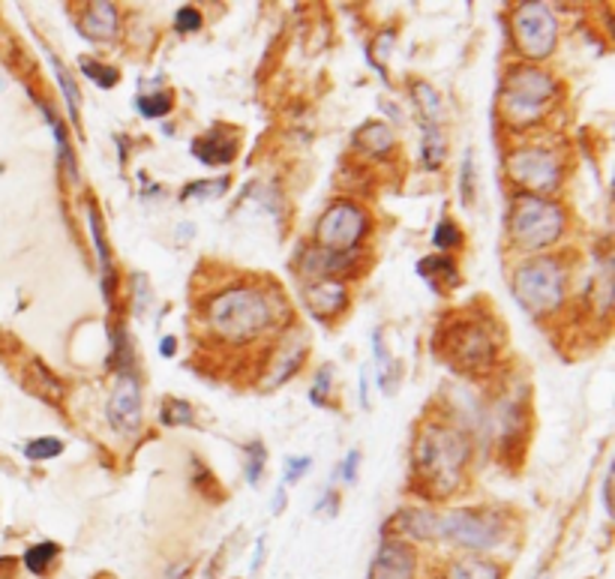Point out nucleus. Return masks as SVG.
<instances>
[{
  "label": "nucleus",
  "mask_w": 615,
  "mask_h": 579,
  "mask_svg": "<svg viewBox=\"0 0 615 579\" xmlns=\"http://www.w3.org/2000/svg\"><path fill=\"white\" fill-rule=\"evenodd\" d=\"M462 178H459V186H462V202L471 205L474 202V154H466L462 157V171H459Z\"/></svg>",
  "instance_id": "nucleus-33"
},
{
  "label": "nucleus",
  "mask_w": 615,
  "mask_h": 579,
  "mask_svg": "<svg viewBox=\"0 0 615 579\" xmlns=\"http://www.w3.org/2000/svg\"><path fill=\"white\" fill-rule=\"evenodd\" d=\"M435 349L445 361L454 363V370L471 375L490 373L498 358L493 327L481 318H471V315L445 322L435 337Z\"/></svg>",
  "instance_id": "nucleus-5"
},
{
  "label": "nucleus",
  "mask_w": 615,
  "mask_h": 579,
  "mask_svg": "<svg viewBox=\"0 0 615 579\" xmlns=\"http://www.w3.org/2000/svg\"><path fill=\"white\" fill-rule=\"evenodd\" d=\"M87 226H91V238L97 246L99 255V279H102V298L111 303V291H114V265L109 258V243H106V231H102V219H99L97 205H87Z\"/></svg>",
  "instance_id": "nucleus-18"
},
{
  "label": "nucleus",
  "mask_w": 615,
  "mask_h": 579,
  "mask_svg": "<svg viewBox=\"0 0 615 579\" xmlns=\"http://www.w3.org/2000/svg\"><path fill=\"white\" fill-rule=\"evenodd\" d=\"M193 154L202 159L205 166H229L231 159L238 157V142H234V135H231L229 130L214 126L210 133L195 138Z\"/></svg>",
  "instance_id": "nucleus-14"
},
{
  "label": "nucleus",
  "mask_w": 615,
  "mask_h": 579,
  "mask_svg": "<svg viewBox=\"0 0 615 579\" xmlns=\"http://www.w3.org/2000/svg\"><path fill=\"white\" fill-rule=\"evenodd\" d=\"M555 94H558V87H555L550 73H543L531 63L514 67L505 75V85H502V94H498L502 121L507 126H514V130L534 126L543 118V111L553 106Z\"/></svg>",
  "instance_id": "nucleus-4"
},
{
  "label": "nucleus",
  "mask_w": 615,
  "mask_h": 579,
  "mask_svg": "<svg viewBox=\"0 0 615 579\" xmlns=\"http://www.w3.org/2000/svg\"><path fill=\"white\" fill-rule=\"evenodd\" d=\"M286 483H279L277 486V493H274V502H270V514H282L286 510Z\"/></svg>",
  "instance_id": "nucleus-40"
},
{
  "label": "nucleus",
  "mask_w": 615,
  "mask_h": 579,
  "mask_svg": "<svg viewBox=\"0 0 615 579\" xmlns=\"http://www.w3.org/2000/svg\"><path fill=\"white\" fill-rule=\"evenodd\" d=\"M346 306H349V294H346V289H342L339 282H334V279H330V282H315V286L306 289V310H310L315 318H322V322L339 315Z\"/></svg>",
  "instance_id": "nucleus-15"
},
{
  "label": "nucleus",
  "mask_w": 615,
  "mask_h": 579,
  "mask_svg": "<svg viewBox=\"0 0 615 579\" xmlns=\"http://www.w3.org/2000/svg\"><path fill=\"white\" fill-rule=\"evenodd\" d=\"M82 73L94 82L97 87H114L118 85V70L109 67V63L99 61H82Z\"/></svg>",
  "instance_id": "nucleus-30"
},
{
  "label": "nucleus",
  "mask_w": 615,
  "mask_h": 579,
  "mask_svg": "<svg viewBox=\"0 0 615 579\" xmlns=\"http://www.w3.org/2000/svg\"><path fill=\"white\" fill-rule=\"evenodd\" d=\"M327 387H330V370H322V373L315 375L313 394H310V399H313L315 406H325V394H327Z\"/></svg>",
  "instance_id": "nucleus-37"
},
{
  "label": "nucleus",
  "mask_w": 615,
  "mask_h": 579,
  "mask_svg": "<svg viewBox=\"0 0 615 579\" xmlns=\"http://www.w3.org/2000/svg\"><path fill=\"white\" fill-rule=\"evenodd\" d=\"M39 111L46 114V121H49L51 133H55V142H58V154H61V162L67 166V174L79 181V169H75V157H73V147H70V138L63 133V123L55 118V111L49 109V102H37Z\"/></svg>",
  "instance_id": "nucleus-23"
},
{
  "label": "nucleus",
  "mask_w": 615,
  "mask_h": 579,
  "mask_svg": "<svg viewBox=\"0 0 615 579\" xmlns=\"http://www.w3.org/2000/svg\"><path fill=\"white\" fill-rule=\"evenodd\" d=\"M61 454H63V442L61 438H51V435H46V438H34V442L25 447V457L31 459V462H49V459L61 457Z\"/></svg>",
  "instance_id": "nucleus-27"
},
{
  "label": "nucleus",
  "mask_w": 615,
  "mask_h": 579,
  "mask_svg": "<svg viewBox=\"0 0 615 579\" xmlns=\"http://www.w3.org/2000/svg\"><path fill=\"white\" fill-rule=\"evenodd\" d=\"M351 145L363 150V154H370V157H390L397 150V135L387 123H363L361 130L354 133V138H351Z\"/></svg>",
  "instance_id": "nucleus-17"
},
{
  "label": "nucleus",
  "mask_w": 615,
  "mask_h": 579,
  "mask_svg": "<svg viewBox=\"0 0 615 579\" xmlns=\"http://www.w3.org/2000/svg\"><path fill=\"white\" fill-rule=\"evenodd\" d=\"M265 553H267V538L262 534V538H258V543H255L253 565H250V570H253V574H258V570H262V565H265Z\"/></svg>",
  "instance_id": "nucleus-39"
},
{
  "label": "nucleus",
  "mask_w": 615,
  "mask_h": 579,
  "mask_svg": "<svg viewBox=\"0 0 615 579\" xmlns=\"http://www.w3.org/2000/svg\"><path fill=\"white\" fill-rule=\"evenodd\" d=\"M171 99L174 97H171L169 91H162V94H142V97L135 99V109L142 111L145 118H166L171 106H174Z\"/></svg>",
  "instance_id": "nucleus-26"
},
{
  "label": "nucleus",
  "mask_w": 615,
  "mask_h": 579,
  "mask_svg": "<svg viewBox=\"0 0 615 579\" xmlns=\"http://www.w3.org/2000/svg\"><path fill=\"white\" fill-rule=\"evenodd\" d=\"M394 522L402 534H409L414 541H445L471 555L490 553L507 538V519L495 507H474V510L462 507V510H445V514L409 507V510H399Z\"/></svg>",
  "instance_id": "nucleus-1"
},
{
  "label": "nucleus",
  "mask_w": 615,
  "mask_h": 579,
  "mask_svg": "<svg viewBox=\"0 0 615 579\" xmlns=\"http://www.w3.org/2000/svg\"><path fill=\"white\" fill-rule=\"evenodd\" d=\"M109 423L123 435L138 433L142 426V387L133 370H123L114 378L109 399Z\"/></svg>",
  "instance_id": "nucleus-12"
},
{
  "label": "nucleus",
  "mask_w": 615,
  "mask_h": 579,
  "mask_svg": "<svg viewBox=\"0 0 615 579\" xmlns=\"http://www.w3.org/2000/svg\"><path fill=\"white\" fill-rule=\"evenodd\" d=\"M202 322L210 339L250 346L277 327V294H267L253 282H234L205 298Z\"/></svg>",
  "instance_id": "nucleus-2"
},
{
  "label": "nucleus",
  "mask_w": 615,
  "mask_h": 579,
  "mask_svg": "<svg viewBox=\"0 0 615 579\" xmlns=\"http://www.w3.org/2000/svg\"><path fill=\"white\" fill-rule=\"evenodd\" d=\"M366 579H421V558L406 538H385L378 543Z\"/></svg>",
  "instance_id": "nucleus-11"
},
{
  "label": "nucleus",
  "mask_w": 615,
  "mask_h": 579,
  "mask_svg": "<svg viewBox=\"0 0 615 579\" xmlns=\"http://www.w3.org/2000/svg\"><path fill=\"white\" fill-rule=\"evenodd\" d=\"M430 579H505V565H498L495 558L466 553L457 558H445Z\"/></svg>",
  "instance_id": "nucleus-13"
},
{
  "label": "nucleus",
  "mask_w": 615,
  "mask_h": 579,
  "mask_svg": "<svg viewBox=\"0 0 615 579\" xmlns=\"http://www.w3.org/2000/svg\"><path fill=\"white\" fill-rule=\"evenodd\" d=\"M58 558H61V546L55 541H43L34 543L22 562H25L27 574H34V577H49L51 567L58 565Z\"/></svg>",
  "instance_id": "nucleus-21"
},
{
  "label": "nucleus",
  "mask_w": 615,
  "mask_h": 579,
  "mask_svg": "<svg viewBox=\"0 0 615 579\" xmlns=\"http://www.w3.org/2000/svg\"><path fill=\"white\" fill-rule=\"evenodd\" d=\"M82 34L87 39H111L118 34V10H114V3H87V10L82 13Z\"/></svg>",
  "instance_id": "nucleus-16"
},
{
  "label": "nucleus",
  "mask_w": 615,
  "mask_h": 579,
  "mask_svg": "<svg viewBox=\"0 0 615 579\" xmlns=\"http://www.w3.org/2000/svg\"><path fill=\"white\" fill-rule=\"evenodd\" d=\"M565 267L558 258H531L514 274V294L531 315H550L565 301Z\"/></svg>",
  "instance_id": "nucleus-7"
},
{
  "label": "nucleus",
  "mask_w": 615,
  "mask_h": 579,
  "mask_svg": "<svg viewBox=\"0 0 615 579\" xmlns=\"http://www.w3.org/2000/svg\"><path fill=\"white\" fill-rule=\"evenodd\" d=\"M565 210L558 202L543 198V195L519 193L510 205L507 231L517 250L538 253V250H550L565 234Z\"/></svg>",
  "instance_id": "nucleus-6"
},
{
  "label": "nucleus",
  "mask_w": 615,
  "mask_h": 579,
  "mask_svg": "<svg viewBox=\"0 0 615 579\" xmlns=\"http://www.w3.org/2000/svg\"><path fill=\"white\" fill-rule=\"evenodd\" d=\"M507 174H510V181L526 186L529 195H543L553 193L562 183V162L546 147H517L507 157Z\"/></svg>",
  "instance_id": "nucleus-10"
},
{
  "label": "nucleus",
  "mask_w": 615,
  "mask_h": 579,
  "mask_svg": "<svg viewBox=\"0 0 615 579\" xmlns=\"http://www.w3.org/2000/svg\"><path fill=\"white\" fill-rule=\"evenodd\" d=\"M471 445L462 430L445 421H426L411 447V481L426 498H447L462 486Z\"/></svg>",
  "instance_id": "nucleus-3"
},
{
  "label": "nucleus",
  "mask_w": 615,
  "mask_h": 579,
  "mask_svg": "<svg viewBox=\"0 0 615 579\" xmlns=\"http://www.w3.org/2000/svg\"><path fill=\"white\" fill-rule=\"evenodd\" d=\"M514 43L526 61H543L553 55L558 25L546 3H519L514 10Z\"/></svg>",
  "instance_id": "nucleus-9"
},
{
  "label": "nucleus",
  "mask_w": 615,
  "mask_h": 579,
  "mask_svg": "<svg viewBox=\"0 0 615 579\" xmlns=\"http://www.w3.org/2000/svg\"><path fill=\"white\" fill-rule=\"evenodd\" d=\"M370 231V217L358 202L342 198L327 207L318 226H315V250H325V253H358L361 250L363 238Z\"/></svg>",
  "instance_id": "nucleus-8"
},
{
  "label": "nucleus",
  "mask_w": 615,
  "mask_h": 579,
  "mask_svg": "<svg viewBox=\"0 0 615 579\" xmlns=\"http://www.w3.org/2000/svg\"><path fill=\"white\" fill-rule=\"evenodd\" d=\"M162 354H166V358H171V354H174V337H166L162 339Z\"/></svg>",
  "instance_id": "nucleus-41"
},
{
  "label": "nucleus",
  "mask_w": 615,
  "mask_h": 579,
  "mask_svg": "<svg viewBox=\"0 0 615 579\" xmlns=\"http://www.w3.org/2000/svg\"><path fill=\"white\" fill-rule=\"evenodd\" d=\"M315 510H318V514H327V517H334V514H337V493H334V490H325V493H322V502H318Z\"/></svg>",
  "instance_id": "nucleus-38"
},
{
  "label": "nucleus",
  "mask_w": 615,
  "mask_h": 579,
  "mask_svg": "<svg viewBox=\"0 0 615 579\" xmlns=\"http://www.w3.org/2000/svg\"><path fill=\"white\" fill-rule=\"evenodd\" d=\"M310 469H313V459L310 457H289L286 459V478H282V483L289 486V483L301 481Z\"/></svg>",
  "instance_id": "nucleus-35"
},
{
  "label": "nucleus",
  "mask_w": 615,
  "mask_h": 579,
  "mask_svg": "<svg viewBox=\"0 0 615 579\" xmlns=\"http://www.w3.org/2000/svg\"><path fill=\"white\" fill-rule=\"evenodd\" d=\"M433 243L438 246V250H442V253H447V250H457V246H462V231L457 229V222H454V219H442L433 231Z\"/></svg>",
  "instance_id": "nucleus-29"
},
{
  "label": "nucleus",
  "mask_w": 615,
  "mask_h": 579,
  "mask_svg": "<svg viewBox=\"0 0 615 579\" xmlns=\"http://www.w3.org/2000/svg\"><path fill=\"white\" fill-rule=\"evenodd\" d=\"M421 133H423V138H421L423 169L438 171V169H442V162H445V150H447L445 133H442V123H423Z\"/></svg>",
  "instance_id": "nucleus-20"
},
{
  "label": "nucleus",
  "mask_w": 615,
  "mask_h": 579,
  "mask_svg": "<svg viewBox=\"0 0 615 579\" xmlns=\"http://www.w3.org/2000/svg\"><path fill=\"white\" fill-rule=\"evenodd\" d=\"M162 423H169V426H181V423H193V409L183 402V399H166V406H162Z\"/></svg>",
  "instance_id": "nucleus-31"
},
{
  "label": "nucleus",
  "mask_w": 615,
  "mask_h": 579,
  "mask_svg": "<svg viewBox=\"0 0 615 579\" xmlns=\"http://www.w3.org/2000/svg\"><path fill=\"white\" fill-rule=\"evenodd\" d=\"M534 579H546V577H534Z\"/></svg>",
  "instance_id": "nucleus-42"
},
{
  "label": "nucleus",
  "mask_w": 615,
  "mask_h": 579,
  "mask_svg": "<svg viewBox=\"0 0 615 579\" xmlns=\"http://www.w3.org/2000/svg\"><path fill=\"white\" fill-rule=\"evenodd\" d=\"M418 274H421L423 282L433 291H447L459 286L457 262L447 258V255H426V258H421L418 262Z\"/></svg>",
  "instance_id": "nucleus-19"
},
{
  "label": "nucleus",
  "mask_w": 615,
  "mask_h": 579,
  "mask_svg": "<svg viewBox=\"0 0 615 579\" xmlns=\"http://www.w3.org/2000/svg\"><path fill=\"white\" fill-rule=\"evenodd\" d=\"M411 94H414L418 106H421L423 123H442V99H438V94H435L433 87L423 85V82H414V85H411Z\"/></svg>",
  "instance_id": "nucleus-25"
},
{
  "label": "nucleus",
  "mask_w": 615,
  "mask_h": 579,
  "mask_svg": "<svg viewBox=\"0 0 615 579\" xmlns=\"http://www.w3.org/2000/svg\"><path fill=\"white\" fill-rule=\"evenodd\" d=\"M358 462H361V450H351L346 462H342V469H339V478L349 483V486L358 481Z\"/></svg>",
  "instance_id": "nucleus-36"
},
{
  "label": "nucleus",
  "mask_w": 615,
  "mask_h": 579,
  "mask_svg": "<svg viewBox=\"0 0 615 579\" xmlns=\"http://www.w3.org/2000/svg\"><path fill=\"white\" fill-rule=\"evenodd\" d=\"M373 354H375V363H378V385L385 394H394V385L399 382V366L397 361L390 358V351L385 349V339H382V330H375L373 337Z\"/></svg>",
  "instance_id": "nucleus-22"
},
{
  "label": "nucleus",
  "mask_w": 615,
  "mask_h": 579,
  "mask_svg": "<svg viewBox=\"0 0 615 579\" xmlns=\"http://www.w3.org/2000/svg\"><path fill=\"white\" fill-rule=\"evenodd\" d=\"M226 190H229V181H226V178H222V181H214V183L195 181L183 190L181 198H195V195H202V198H219V195L226 193Z\"/></svg>",
  "instance_id": "nucleus-32"
},
{
  "label": "nucleus",
  "mask_w": 615,
  "mask_h": 579,
  "mask_svg": "<svg viewBox=\"0 0 615 579\" xmlns=\"http://www.w3.org/2000/svg\"><path fill=\"white\" fill-rule=\"evenodd\" d=\"M174 25H178L181 34H195V31H202L205 19H202V13H198L195 7H183V10H178V15H174Z\"/></svg>",
  "instance_id": "nucleus-34"
},
{
  "label": "nucleus",
  "mask_w": 615,
  "mask_h": 579,
  "mask_svg": "<svg viewBox=\"0 0 615 579\" xmlns=\"http://www.w3.org/2000/svg\"><path fill=\"white\" fill-rule=\"evenodd\" d=\"M265 459H267V450L262 442L246 445V483H250V486H258V483H262V474H265Z\"/></svg>",
  "instance_id": "nucleus-28"
},
{
  "label": "nucleus",
  "mask_w": 615,
  "mask_h": 579,
  "mask_svg": "<svg viewBox=\"0 0 615 579\" xmlns=\"http://www.w3.org/2000/svg\"><path fill=\"white\" fill-rule=\"evenodd\" d=\"M49 63L51 70H55V75H58V85H61L63 97H67V109H70V118H73V123L79 126V102H82V94H79V87H75V79L70 75V70L67 67H61V61L55 58L49 51Z\"/></svg>",
  "instance_id": "nucleus-24"
}]
</instances>
